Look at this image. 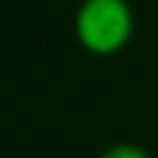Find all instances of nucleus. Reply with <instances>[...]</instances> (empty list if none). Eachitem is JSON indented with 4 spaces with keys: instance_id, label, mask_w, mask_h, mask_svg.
<instances>
[{
    "instance_id": "2",
    "label": "nucleus",
    "mask_w": 158,
    "mask_h": 158,
    "mask_svg": "<svg viewBox=\"0 0 158 158\" xmlns=\"http://www.w3.org/2000/svg\"><path fill=\"white\" fill-rule=\"evenodd\" d=\"M96 158H149V152L143 146H136V143H112Z\"/></svg>"
},
{
    "instance_id": "1",
    "label": "nucleus",
    "mask_w": 158,
    "mask_h": 158,
    "mask_svg": "<svg viewBox=\"0 0 158 158\" xmlns=\"http://www.w3.org/2000/svg\"><path fill=\"white\" fill-rule=\"evenodd\" d=\"M130 0H81L74 10V37L93 56H115L133 37Z\"/></svg>"
}]
</instances>
